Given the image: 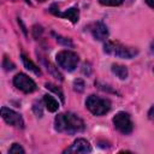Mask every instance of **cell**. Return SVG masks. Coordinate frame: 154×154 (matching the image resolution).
I'll return each instance as SVG.
<instances>
[{
	"label": "cell",
	"instance_id": "cell-1",
	"mask_svg": "<svg viewBox=\"0 0 154 154\" xmlns=\"http://www.w3.org/2000/svg\"><path fill=\"white\" fill-rule=\"evenodd\" d=\"M54 128L58 132H65L67 135H73L82 132L85 128L84 122L75 113H60L54 119Z\"/></svg>",
	"mask_w": 154,
	"mask_h": 154
},
{
	"label": "cell",
	"instance_id": "cell-2",
	"mask_svg": "<svg viewBox=\"0 0 154 154\" xmlns=\"http://www.w3.org/2000/svg\"><path fill=\"white\" fill-rule=\"evenodd\" d=\"M103 51L107 54L116 55V57L124 58V59H131L138 53L137 48L125 46L118 41H107L103 45Z\"/></svg>",
	"mask_w": 154,
	"mask_h": 154
},
{
	"label": "cell",
	"instance_id": "cell-3",
	"mask_svg": "<svg viewBox=\"0 0 154 154\" xmlns=\"http://www.w3.org/2000/svg\"><path fill=\"white\" fill-rule=\"evenodd\" d=\"M87 108L94 114V116H103L111 109V102L107 99H102L96 95L88 96L85 101Z\"/></svg>",
	"mask_w": 154,
	"mask_h": 154
},
{
	"label": "cell",
	"instance_id": "cell-4",
	"mask_svg": "<svg viewBox=\"0 0 154 154\" xmlns=\"http://www.w3.org/2000/svg\"><path fill=\"white\" fill-rule=\"evenodd\" d=\"M55 58H57L58 65L66 71H73L77 67V64L79 61L78 55L71 51H61L57 54Z\"/></svg>",
	"mask_w": 154,
	"mask_h": 154
},
{
	"label": "cell",
	"instance_id": "cell-5",
	"mask_svg": "<svg viewBox=\"0 0 154 154\" xmlns=\"http://www.w3.org/2000/svg\"><path fill=\"white\" fill-rule=\"evenodd\" d=\"M113 124H114L116 129L124 135L131 134V131L134 129V123H132L130 116L125 112H118L113 117Z\"/></svg>",
	"mask_w": 154,
	"mask_h": 154
},
{
	"label": "cell",
	"instance_id": "cell-6",
	"mask_svg": "<svg viewBox=\"0 0 154 154\" xmlns=\"http://www.w3.org/2000/svg\"><path fill=\"white\" fill-rule=\"evenodd\" d=\"M13 84L17 89L22 90L23 93L25 94H29V93H32L36 90V83L30 78L28 77L25 73H17L13 78Z\"/></svg>",
	"mask_w": 154,
	"mask_h": 154
},
{
	"label": "cell",
	"instance_id": "cell-7",
	"mask_svg": "<svg viewBox=\"0 0 154 154\" xmlns=\"http://www.w3.org/2000/svg\"><path fill=\"white\" fill-rule=\"evenodd\" d=\"M1 117L7 124H10L17 129L24 128V120H23L22 116L19 113L14 112L13 109H10L7 107H2L1 108Z\"/></svg>",
	"mask_w": 154,
	"mask_h": 154
},
{
	"label": "cell",
	"instance_id": "cell-8",
	"mask_svg": "<svg viewBox=\"0 0 154 154\" xmlns=\"http://www.w3.org/2000/svg\"><path fill=\"white\" fill-rule=\"evenodd\" d=\"M49 12L53 13V14H55V16H58V17L67 18V19H70L72 23H77L78 19H79V11H78L77 7H71V8L66 10L65 12H60L59 8L57 7V5L54 4V5H52V6L49 7Z\"/></svg>",
	"mask_w": 154,
	"mask_h": 154
},
{
	"label": "cell",
	"instance_id": "cell-9",
	"mask_svg": "<svg viewBox=\"0 0 154 154\" xmlns=\"http://www.w3.org/2000/svg\"><path fill=\"white\" fill-rule=\"evenodd\" d=\"M89 152H91V146L84 138H77L71 144V147L64 150V153H89Z\"/></svg>",
	"mask_w": 154,
	"mask_h": 154
},
{
	"label": "cell",
	"instance_id": "cell-10",
	"mask_svg": "<svg viewBox=\"0 0 154 154\" xmlns=\"http://www.w3.org/2000/svg\"><path fill=\"white\" fill-rule=\"evenodd\" d=\"M89 29H90V32H91V35L94 36L95 40L103 41V40H106L108 37V29L102 22L93 23L89 26Z\"/></svg>",
	"mask_w": 154,
	"mask_h": 154
},
{
	"label": "cell",
	"instance_id": "cell-11",
	"mask_svg": "<svg viewBox=\"0 0 154 154\" xmlns=\"http://www.w3.org/2000/svg\"><path fill=\"white\" fill-rule=\"evenodd\" d=\"M112 72H113L117 77H119L120 79H126V78H128V75H129L126 66L120 65V64H113V65H112Z\"/></svg>",
	"mask_w": 154,
	"mask_h": 154
},
{
	"label": "cell",
	"instance_id": "cell-12",
	"mask_svg": "<svg viewBox=\"0 0 154 154\" xmlns=\"http://www.w3.org/2000/svg\"><path fill=\"white\" fill-rule=\"evenodd\" d=\"M43 102H45L46 108H47L49 112H55V111L59 108L58 101H57L53 96H51V95H45V96H43Z\"/></svg>",
	"mask_w": 154,
	"mask_h": 154
},
{
	"label": "cell",
	"instance_id": "cell-13",
	"mask_svg": "<svg viewBox=\"0 0 154 154\" xmlns=\"http://www.w3.org/2000/svg\"><path fill=\"white\" fill-rule=\"evenodd\" d=\"M22 61H23V64H24V66L28 69V70H30L31 72H34L35 75H37V76H41V70L25 55V54H22Z\"/></svg>",
	"mask_w": 154,
	"mask_h": 154
},
{
	"label": "cell",
	"instance_id": "cell-14",
	"mask_svg": "<svg viewBox=\"0 0 154 154\" xmlns=\"http://www.w3.org/2000/svg\"><path fill=\"white\" fill-rule=\"evenodd\" d=\"M46 88H47V89H49V90H52V91H54L57 95H59L60 100L64 102V94H63V91H61L58 87H55V85H54V84H52V83H46Z\"/></svg>",
	"mask_w": 154,
	"mask_h": 154
},
{
	"label": "cell",
	"instance_id": "cell-15",
	"mask_svg": "<svg viewBox=\"0 0 154 154\" xmlns=\"http://www.w3.org/2000/svg\"><path fill=\"white\" fill-rule=\"evenodd\" d=\"M84 87H85V84H84V82H83L81 78L75 79V82H73V89H75L76 91L82 93V91L84 90Z\"/></svg>",
	"mask_w": 154,
	"mask_h": 154
},
{
	"label": "cell",
	"instance_id": "cell-16",
	"mask_svg": "<svg viewBox=\"0 0 154 154\" xmlns=\"http://www.w3.org/2000/svg\"><path fill=\"white\" fill-rule=\"evenodd\" d=\"M54 35H55V34H54ZM55 37H57V41H58L59 43L64 45V46H69V47H72V46H73V43H72V41H71L70 38L63 37V36H60V35H55Z\"/></svg>",
	"mask_w": 154,
	"mask_h": 154
},
{
	"label": "cell",
	"instance_id": "cell-17",
	"mask_svg": "<svg viewBox=\"0 0 154 154\" xmlns=\"http://www.w3.org/2000/svg\"><path fill=\"white\" fill-rule=\"evenodd\" d=\"M101 5L103 6H119L123 0H99Z\"/></svg>",
	"mask_w": 154,
	"mask_h": 154
},
{
	"label": "cell",
	"instance_id": "cell-18",
	"mask_svg": "<svg viewBox=\"0 0 154 154\" xmlns=\"http://www.w3.org/2000/svg\"><path fill=\"white\" fill-rule=\"evenodd\" d=\"M47 69L51 71V73H52L55 78H58L59 81H63V76L60 75V72H59L58 70H55V67H54L52 64H49V63H48V64H47Z\"/></svg>",
	"mask_w": 154,
	"mask_h": 154
},
{
	"label": "cell",
	"instance_id": "cell-19",
	"mask_svg": "<svg viewBox=\"0 0 154 154\" xmlns=\"http://www.w3.org/2000/svg\"><path fill=\"white\" fill-rule=\"evenodd\" d=\"M2 66L6 71H10V70H13L14 69V64L7 58V57H4V61H2Z\"/></svg>",
	"mask_w": 154,
	"mask_h": 154
},
{
	"label": "cell",
	"instance_id": "cell-20",
	"mask_svg": "<svg viewBox=\"0 0 154 154\" xmlns=\"http://www.w3.org/2000/svg\"><path fill=\"white\" fill-rule=\"evenodd\" d=\"M8 153H11V154H14V153H22V154H24L25 150H24L18 143H13L12 147L8 149Z\"/></svg>",
	"mask_w": 154,
	"mask_h": 154
},
{
	"label": "cell",
	"instance_id": "cell-21",
	"mask_svg": "<svg viewBox=\"0 0 154 154\" xmlns=\"http://www.w3.org/2000/svg\"><path fill=\"white\" fill-rule=\"evenodd\" d=\"M34 111H35V113H36L38 117H41V116H42V109H41L40 103H38V108H37V103H35V106H34Z\"/></svg>",
	"mask_w": 154,
	"mask_h": 154
},
{
	"label": "cell",
	"instance_id": "cell-22",
	"mask_svg": "<svg viewBox=\"0 0 154 154\" xmlns=\"http://www.w3.org/2000/svg\"><path fill=\"white\" fill-rule=\"evenodd\" d=\"M148 118H149L152 122H154V106L149 109V112H148Z\"/></svg>",
	"mask_w": 154,
	"mask_h": 154
},
{
	"label": "cell",
	"instance_id": "cell-23",
	"mask_svg": "<svg viewBox=\"0 0 154 154\" xmlns=\"http://www.w3.org/2000/svg\"><path fill=\"white\" fill-rule=\"evenodd\" d=\"M146 2L148 4V6H150L152 8H154V0H146Z\"/></svg>",
	"mask_w": 154,
	"mask_h": 154
},
{
	"label": "cell",
	"instance_id": "cell-24",
	"mask_svg": "<svg viewBox=\"0 0 154 154\" xmlns=\"http://www.w3.org/2000/svg\"><path fill=\"white\" fill-rule=\"evenodd\" d=\"M37 1H40V2H43V1H46V0H37Z\"/></svg>",
	"mask_w": 154,
	"mask_h": 154
},
{
	"label": "cell",
	"instance_id": "cell-25",
	"mask_svg": "<svg viewBox=\"0 0 154 154\" xmlns=\"http://www.w3.org/2000/svg\"><path fill=\"white\" fill-rule=\"evenodd\" d=\"M25 1H26V2H29V4H30V1H29V0H25Z\"/></svg>",
	"mask_w": 154,
	"mask_h": 154
},
{
	"label": "cell",
	"instance_id": "cell-26",
	"mask_svg": "<svg viewBox=\"0 0 154 154\" xmlns=\"http://www.w3.org/2000/svg\"><path fill=\"white\" fill-rule=\"evenodd\" d=\"M153 71H154V66H153Z\"/></svg>",
	"mask_w": 154,
	"mask_h": 154
}]
</instances>
